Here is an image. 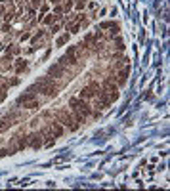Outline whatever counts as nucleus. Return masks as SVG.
Listing matches in <instances>:
<instances>
[{
  "label": "nucleus",
  "instance_id": "nucleus-17",
  "mask_svg": "<svg viewBox=\"0 0 170 191\" xmlns=\"http://www.w3.org/2000/svg\"><path fill=\"white\" fill-rule=\"evenodd\" d=\"M54 19H56V17H52V15H46V17H44V23L48 25V23H52Z\"/></svg>",
  "mask_w": 170,
  "mask_h": 191
},
{
  "label": "nucleus",
  "instance_id": "nucleus-10",
  "mask_svg": "<svg viewBox=\"0 0 170 191\" xmlns=\"http://www.w3.org/2000/svg\"><path fill=\"white\" fill-rule=\"evenodd\" d=\"M128 73H130V67H128V65H126V67L119 73V84H120V86L126 82V76H128Z\"/></svg>",
  "mask_w": 170,
  "mask_h": 191
},
{
  "label": "nucleus",
  "instance_id": "nucleus-12",
  "mask_svg": "<svg viewBox=\"0 0 170 191\" xmlns=\"http://www.w3.org/2000/svg\"><path fill=\"white\" fill-rule=\"evenodd\" d=\"M27 69V61H25V59H17V61H15V71H17V73H21V71H25Z\"/></svg>",
  "mask_w": 170,
  "mask_h": 191
},
{
  "label": "nucleus",
  "instance_id": "nucleus-8",
  "mask_svg": "<svg viewBox=\"0 0 170 191\" xmlns=\"http://www.w3.org/2000/svg\"><path fill=\"white\" fill-rule=\"evenodd\" d=\"M29 145V138L27 136H15V145H14V151H21Z\"/></svg>",
  "mask_w": 170,
  "mask_h": 191
},
{
  "label": "nucleus",
  "instance_id": "nucleus-4",
  "mask_svg": "<svg viewBox=\"0 0 170 191\" xmlns=\"http://www.w3.org/2000/svg\"><path fill=\"white\" fill-rule=\"evenodd\" d=\"M101 90L105 92V96L109 98V101H111V103H113L115 99H119V88L115 86V80L111 79V76H109V79L105 80V84H103Z\"/></svg>",
  "mask_w": 170,
  "mask_h": 191
},
{
  "label": "nucleus",
  "instance_id": "nucleus-11",
  "mask_svg": "<svg viewBox=\"0 0 170 191\" xmlns=\"http://www.w3.org/2000/svg\"><path fill=\"white\" fill-rule=\"evenodd\" d=\"M23 107H25V109H36V107H40V101H38V98H33V99H29L27 103H23Z\"/></svg>",
  "mask_w": 170,
  "mask_h": 191
},
{
  "label": "nucleus",
  "instance_id": "nucleus-15",
  "mask_svg": "<svg viewBox=\"0 0 170 191\" xmlns=\"http://www.w3.org/2000/svg\"><path fill=\"white\" fill-rule=\"evenodd\" d=\"M42 37H44V33H42V31H40L38 34H36V37H33V44H36V42H38V40H40Z\"/></svg>",
  "mask_w": 170,
  "mask_h": 191
},
{
  "label": "nucleus",
  "instance_id": "nucleus-5",
  "mask_svg": "<svg viewBox=\"0 0 170 191\" xmlns=\"http://www.w3.org/2000/svg\"><path fill=\"white\" fill-rule=\"evenodd\" d=\"M27 138H29V145H31L33 149H38V147L44 145V140H42V132H34V134H31V136H27Z\"/></svg>",
  "mask_w": 170,
  "mask_h": 191
},
{
  "label": "nucleus",
  "instance_id": "nucleus-6",
  "mask_svg": "<svg viewBox=\"0 0 170 191\" xmlns=\"http://www.w3.org/2000/svg\"><path fill=\"white\" fill-rule=\"evenodd\" d=\"M48 75H52V76H67V67H63L61 63H56V65H52V67L48 69Z\"/></svg>",
  "mask_w": 170,
  "mask_h": 191
},
{
  "label": "nucleus",
  "instance_id": "nucleus-3",
  "mask_svg": "<svg viewBox=\"0 0 170 191\" xmlns=\"http://www.w3.org/2000/svg\"><path fill=\"white\" fill-rule=\"evenodd\" d=\"M29 90H31V92L38 90V92H42V94H46V96H50V98H54V96H57L59 86H56L50 79H42V80L36 82V84H34L33 88H29Z\"/></svg>",
  "mask_w": 170,
  "mask_h": 191
},
{
  "label": "nucleus",
  "instance_id": "nucleus-9",
  "mask_svg": "<svg viewBox=\"0 0 170 191\" xmlns=\"http://www.w3.org/2000/svg\"><path fill=\"white\" fill-rule=\"evenodd\" d=\"M11 124H14V121H11L10 117H4V118H0V132H6Z\"/></svg>",
  "mask_w": 170,
  "mask_h": 191
},
{
  "label": "nucleus",
  "instance_id": "nucleus-20",
  "mask_svg": "<svg viewBox=\"0 0 170 191\" xmlns=\"http://www.w3.org/2000/svg\"><path fill=\"white\" fill-rule=\"evenodd\" d=\"M52 2H54V4H57V2H59V0H52Z\"/></svg>",
  "mask_w": 170,
  "mask_h": 191
},
{
  "label": "nucleus",
  "instance_id": "nucleus-14",
  "mask_svg": "<svg viewBox=\"0 0 170 191\" xmlns=\"http://www.w3.org/2000/svg\"><path fill=\"white\" fill-rule=\"evenodd\" d=\"M100 27H101V29H113V27H115V23H111V21H105V23H101Z\"/></svg>",
  "mask_w": 170,
  "mask_h": 191
},
{
  "label": "nucleus",
  "instance_id": "nucleus-16",
  "mask_svg": "<svg viewBox=\"0 0 170 191\" xmlns=\"http://www.w3.org/2000/svg\"><path fill=\"white\" fill-rule=\"evenodd\" d=\"M6 155H11L10 149H2V151H0V157H6Z\"/></svg>",
  "mask_w": 170,
  "mask_h": 191
},
{
  "label": "nucleus",
  "instance_id": "nucleus-7",
  "mask_svg": "<svg viewBox=\"0 0 170 191\" xmlns=\"http://www.w3.org/2000/svg\"><path fill=\"white\" fill-rule=\"evenodd\" d=\"M48 128H50V132H52L54 136H56V138H59V136L63 134V126H61V122L56 121V118L48 122Z\"/></svg>",
  "mask_w": 170,
  "mask_h": 191
},
{
  "label": "nucleus",
  "instance_id": "nucleus-13",
  "mask_svg": "<svg viewBox=\"0 0 170 191\" xmlns=\"http://www.w3.org/2000/svg\"><path fill=\"white\" fill-rule=\"evenodd\" d=\"M67 42H69V33H67V34H63V37H59L56 44H57V46H63V44H67Z\"/></svg>",
  "mask_w": 170,
  "mask_h": 191
},
{
  "label": "nucleus",
  "instance_id": "nucleus-2",
  "mask_svg": "<svg viewBox=\"0 0 170 191\" xmlns=\"http://www.w3.org/2000/svg\"><path fill=\"white\" fill-rule=\"evenodd\" d=\"M54 117H56V121L61 122V126L69 128L71 132H77L78 126H80V122L77 121L75 115H73V111H69V109H57V111H54Z\"/></svg>",
  "mask_w": 170,
  "mask_h": 191
},
{
  "label": "nucleus",
  "instance_id": "nucleus-1",
  "mask_svg": "<svg viewBox=\"0 0 170 191\" xmlns=\"http://www.w3.org/2000/svg\"><path fill=\"white\" fill-rule=\"evenodd\" d=\"M69 107H71L73 115H75V118L78 122H84L86 117H90V113H92L90 105L86 103V99H80V98H71L69 99Z\"/></svg>",
  "mask_w": 170,
  "mask_h": 191
},
{
  "label": "nucleus",
  "instance_id": "nucleus-19",
  "mask_svg": "<svg viewBox=\"0 0 170 191\" xmlns=\"http://www.w3.org/2000/svg\"><path fill=\"white\" fill-rule=\"evenodd\" d=\"M77 8H78V10H82V8H84V0H80V2H77Z\"/></svg>",
  "mask_w": 170,
  "mask_h": 191
},
{
  "label": "nucleus",
  "instance_id": "nucleus-18",
  "mask_svg": "<svg viewBox=\"0 0 170 191\" xmlns=\"http://www.w3.org/2000/svg\"><path fill=\"white\" fill-rule=\"evenodd\" d=\"M71 33L77 34V33H78V25H73V27H71Z\"/></svg>",
  "mask_w": 170,
  "mask_h": 191
}]
</instances>
